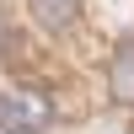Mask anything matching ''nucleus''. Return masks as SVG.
<instances>
[{
  "label": "nucleus",
  "mask_w": 134,
  "mask_h": 134,
  "mask_svg": "<svg viewBox=\"0 0 134 134\" xmlns=\"http://www.w3.org/2000/svg\"><path fill=\"white\" fill-rule=\"evenodd\" d=\"M54 124V107L32 91H0V129L5 134H43Z\"/></svg>",
  "instance_id": "nucleus-1"
},
{
  "label": "nucleus",
  "mask_w": 134,
  "mask_h": 134,
  "mask_svg": "<svg viewBox=\"0 0 134 134\" xmlns=\"http://www.w3.org/2000/svg\"><path fill=\"white\" fill-rule=\"evenodd\" d=\"M113 91L124 97V102H129V97H134V38H129L124 48L113 54Z\"/></svg>",
  "instance_id": "nucleus-2"
},
{
  "label": "nucleus",
  "mask_w": 134,
  "mask_h": 134,
  "mask_svg": "<svg viewBox=\"0 0 134 134\" xmlns=\"http://www.w3.org/2000/svg\"><path fill=\"white\" fill-rule=\"evenodd\" d=\"M75 5H81V0H32V11H38L43 27H70V21H75Z\"/></svg>",
  "instance_id": "nucleus-3"
}]
</instances>
